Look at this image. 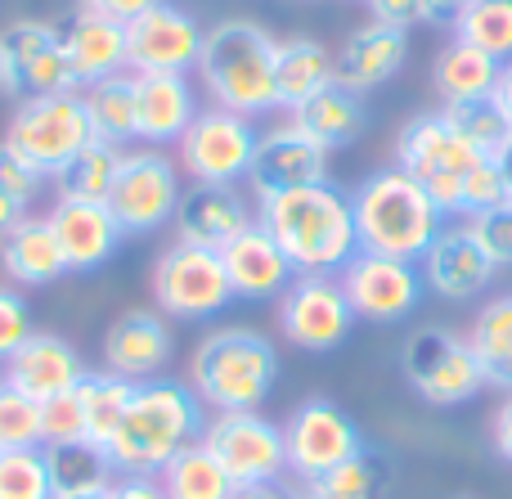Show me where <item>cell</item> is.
<instances>
[{"instance_id": "6da1fadb", "label": "cell", "mask_w": 512, "mask_h": 499, "mask_svg": "<svg viewBox=\"0 0 512 499\" xmlns=\"http://www.w3.org/2000/svg\"><path fill=\"white\" fill-rule=\"evenodd\" d=\"M256 221L274 234L297 275H342V266L360 252L351 194H342L333 180L256 198Z\"/></svg>"}, {"instance_id": "7a4b0ae2", "label": "cell", "mask_w": 512, "mask_h": 499, "mask_svg": "<svg viewBox=\"0 0 512 499\" xmlns=\"http://www.w3.org/2000/svg\"><path fill=\"white\" fill-rule=\"evenodd\" d=\"M203 428L207 405L194 396V387L176 378H149L135 383L122 423L104 450L117 477H158L180 450L203 441Z\"/></svg>"}, {"instance_id": "3957f363", "label": "cell", "mask_w": 512, "mask_h": 499, "mask_svg": "<svg viewBox=\"0 0 512 499\" xmlns=\"http://www.w3.org/2000/svg\"><path fill=\"white\" fill-rule=\"evenodd\" d=\"M198 86L216 108L261 117L279 108V41L252 18H225L207 27Z\"/></svg>"}, {"instance_id": "277c9868", "label": "cell", "mask_w": 512, "mask_h": 499, "mask_svg": "<svg viewBox=\"0 0 512 499\" xmlns=\"http://www.w3.org/2000/svg\"><path fill=\"white\" fill-rule=\"evenodd\" d=\"M274 383H279V351L248 324H221L189 356V387L216 414L261 410Z\"/></svg>"}, {"instance_id": "5b68a950", "label": "cell", "mask_w": 512, "mask_h": 499, "mask_svg": "<svg viewBox=\"0 0 512 499\" xmlns=\"http://www.w3.org/2000/svg\"><path fill=\"white\" fill-rule=\"evenodd\" d=\"M360 252H382L400 261H423L432 239L445 230V212L400 167L373 171L351 194Z\"/></svg>"}, {"instance_id": "8992f818", "label": "cell", "mask_w": 512, "mask_h": 499, "mask_svg": "<svg viewBox=\"0 0 512 499\" xmlns=\"http://www.w3.org/2000/svg\"><path fill=\"white\" fill-rule=\"evenodd\" d=\"M481 162L486 158L454 131L445 108L441 113H418L414 122H405L396 135V167L405 171L445 216L463 212V189H468V176Z\"/></svg>"}, {"instance_id": "52a82bcc", "label": "cell", "mask_w": 512, "mask_h": 499, "mask_svg": "<svg viewBox=\"0 0 512 499\" xmlns=\"http://www.w3.org/2000/svg\"><path fill=\"white\" fill-rule=\"evenodd\" d=\"M90 140H95V131H90L81 90H54V95L18 99L14 117H9V131H5L9 149H18L41 176H54V180L68 171V162Z\"/></svg>"}, {"instance_id": "ba28073f", "label": "cell", "mask_w": 512, "mask_h": 499, "mask_svg": "<svg viewBox=\"0 0 512 499\" xmlns=\"http://www.w3.org/2000/svg\"><path fill=\"white\" fill-rule=\"evenodd\" d=\"M400 369H405L409 387L427 405H441V410L468 405L486 387L472 342L463 333L445 329V324H423V329L409 333L405 351H400Z\"/></svg>"}, {"instance_id": "9c48e42d", "label": "cell", "mask_w": 512, "mask_h": 499, "mask_svg": "<svg viewBox=\"0 0 512 499\" xmlns=\"http://www.w3.org/2000/svg\"><path fill=\"white\" fill-rule=\"evenodd\" d=\"M149 288H153V311H162L167 320H216L234 302L221 252L194 248V243H171L153 261Z\"/></svg>"}, {"instance_id": "30bf717a", "label": "cell", "mask_w": 512, "mask_h": 499, "mask_svg": "<svg viewBox=\"0 0 512 499\" xmlns=\"http://www.w3.org/2000/svg\"><path fill=\"white\" fill-rule=\"evenodd\" d=\"M180 176H185L180 162L153 149V144L122 149V167H117V180L108 189V212L117 216L122 234H153L176 221L180 194H185Z\"/></svg>"}, {"instance_id": "8fae6325", "label": "cell", "mask_w": 512, "mask_h": 499, "mask_svg": "<svg viewBox=\"0 0 512 499\" xmlns=\"http://www.w3.org/2000/svg\"><path fill=\"white\" fill-rule=\"evenodd\" d=\"M256 140L261 131L252 126V117L207 104L176 140V162L194 185H239L252 171Z\"/></svg>"}, {"instance_id": "7c38bea8", "label": "cell", "mask_w": 512, "mask_h": 499, "mask_svg": "<svg viewBox=\"0 0 512 499\" xmlns=\"http://www.w3.org/2000/svg\"><path fill=\"white\" fill-rule=\"evenodd\" d=\"M207 27L176 0H158L126 23V68L135 77H189L203 59Z\"/></svg>"}, {"instance_id": "4fadbf2b", "label": "cell", "mask_w": 512, "mask_h": 499, "mask_svg": "<svg viewBox=\"0 0 512 499\" xmlns=\"http://www.w3.org/2000/svg\"><path fill=\"white\" fill-rule=\"evenodd\" d=\"M283 450H288V473L301 482H315L328 468L364 455V432L351 414L328 396H310L283 419Z\"/></svg>"}, {"instance_id": "5bb4252c", "label": "cell", "mask_w": 512, "mask_h": 499, "mask_svg": "<svg viewBox=\"0 0 512 499\" xmlns=\"http://www.w3.org/2000/svg\"><path fill=\"white\" fill-rule=\"evenodd\" d=\"M203 446L212 450L216 464L230 473L234 486H265L288 473L283 423H270L261 410H234V414L207 419Z\"/></svg>"}, {"instance_id": "9a60e30c", "label": "cell", "mask_w": 512, "mask_h": 499, "mask_svg": "<svg viewBox=\"0 0 512 499\" xmlns=\"http://www.w3.org/2000/svg\"><path fill=\"white\" fill-rule=\"evenodd\" d=\"M355 329V311L337 275H297L279 297V333L297 351L324 356L337 351Z\"/></svg>"}, {"instance_id": "2e32d148", "label": "cell", "mask_w": 512, "mask_h": 499, "mask_svg": "<svg viewBox=\"0 0 512 499\" xmlns=\"http://www.w3.org/2000/svg\"><path fill=\"white\" fill-rule=\"evenodd\" d=\"M342 293L351 302L355 320L369 324H396L423 306V270L418 261H400V257H382V252H355L342 266Z\"/></svg>"}, {"instance_id": "e0dca14e", "label": "cell", "mask_w": 512, "mask_h": 499, "mask_svg": "<svg viewBox=\"0 0 512 499\" xmlns=\"http://www.w3.org/2000/svg\"><path fill=\"white\" fill-rule=\"evenodd\" d=\"M0 59H5V90L14 99L77 90L59 23H45V18H14L9 27H0Z\"/></svg>"}, {"instance_id": "ac0fdd59", "label": "cell", "mask_w": 512, "mask_h": 499, "mask_svg": "<svg viewBox=\"0 0 512 499\" xmlns=\"http://www.w3.org/2000/svg\"><path fill=\"white\" fill-rule=\"evenodd\" d=\"M328 180V149L315 144L297 122L270 126V131L256 140V158L248 171V185L256 198L283 194V189H301V185H319Z\"/></svg>"}, {"instance_id": "d6986e66", "label": "cell", "mask_w": 512, "mask_h": 499, "mask_svg": "<svg viewBox=\"0 0 512 499\" xmlns=\"http://www.w3.org/2000/svg\"><path fill=\"white\" fill-rule=\"evenodd\" d=\"M423 270V284L432 288L441 302H472L490 288L495 279V261L481 248V239L472 234V225H445L432 239V248L418 261Z\"/></svg>"}, {"instance_id": "ffe728a7", "label": "cell", "mask_w": 512, "mask_h": 499, "mask_svg": "<svg viewBox=\"0 0 512 499\" xmlns=\"http://www.w3.org/2000/svg\"><path fill=\"white\" fill-rule=\"evenodd\" d=\"M45 221H50L54 239L63 248L68 275H90V270L108 266L126 239L108 203H86V198H54Z\"/></svg>"}, {"instance_id": "44dd1931", "label": "cell", "mask_w": 512, "mask_h": 499, "mask_svg": "<svg viewBox=\"0 0 512 499\" xmlns=\"http://www.w3.org/2000/svg\"><path fill=\"white\" fill-rule=\"evenodd\" d=\"M171 324L162 311H126L108 324L104 333V369L126 383H149L162 378V369L171 365Z\"/></svg>"}, {"instance_id": "7402d4cb", "label": "cell", "mask_w": 512, "mask_h": 499, "mask_svg": "<svg viewBox=\"0 0 512 499\" xmlns=\"http://www.w3.org/2000/svg\"><path fill=\"white\" fill-rule=\"evenodd\" d=\"M256 221L252 203L243 198L239 185H189L176 207V243H194V248H230L243 230Z\"/></svg>"}, {"instance_id": "603a6c76", "label": "cell", "mask_w": 512, "mask_h": 499, "mask_svg": "<svg viewBox=\"0 0 512 499\" xmlns=\"http://www.w3.org/2000/svg\"><path fill=\"white\" fill-rule=\"evenodd\" d=\"M90 369L81 365L77 347L59 333H41L36 329L14 356L0 365V383H9L14 392L32 396V401H54V396L72 392Z\"/></svg>"}, {"instance_id": "cb8c5ba5", "label": "cell", "mask_w": 512, "mask_h": 499, "mask_svg": "<svg viewBox=\"0 0 512 499\" xmlns=\"http://www.w3.org/2000/svg\"><path fill=\"white\" fill-rule=\"evenodd\" d=\"M221 261L230 275L234 302H270V297H283V288L297 279L292 261L283 257V248L261 221H252L230 248H221Z\"/></svg>"}, {"instance_id": "d4e9b609", "label": "cell", "mask_w": 512, "mask_h": 499, "mask_svg": "<svg viewBox=\"0 0 512 499\" xmlns=\"http://www.w3.org/2000/svg\"><path fill=\"white\" fill-rule=\"evenodd\" d=\"M409 59V32L387 23H364L337 50V86L369 95V90L387 86Z\"/></svg>"}, {"instance_id": "484cf974", "label": "cell", "mask_w": 512, "mask_h": 499, "mask_svg": "<svg viewBox=\"0 0 512 499\" xmlns=\"http://www.w3.org/2000/svg\"><path fill=\"white\" fill-rule=\"evenodd\" d=\"M63 50H68V68L72 81L81 90L99 86V81L126 72V23H113L104 14L77 9L63 27Z\"/></svg>"}, {"instance_id": "4316f807", "label": "cell", "mask_w": 512, "mask_h": 499, "mask_svg": "<svg viewBox=\"0 0 512 499\" xmlns=\"http://www.w3.org/2000/svg\"><path fill=\"white\" fill-rule=\"evenodd\" d=\"M0 270H5V279L14 288H45V284H59V279L68 275L63 248H59V239H54L45 216L27 212L23 221L0 230Z\"/></svg>"}, {"instance_id": "83f0119b", "label": "cell", "mask_w": 512, "mask_h": 499, "mask_svg": "<svg viewBox=\"0 0 512 499\" xmlns=\"http://www.w3.org/2000/svg\"><path fill=\"white\" fill-rule=\"evenodd\" d=\"M198 117V90L189 77H135V140L176 144Z\"/></svg>"}, {"instance_id": "f1b7e54d", "label": "cell", "mask_w": 512, "mask_h": 499, "mask_svg": "<svg viewBox=\"0 0 512 499\" xmlns=\"http://www.w3.org/2000/svg\"><path fill=\"white\" fill-rule=\"evenodd\" d=\"M292 122H297L315 144H324V149L333 153V149H346V144L360 140L364 126H369V108H364V95H355V90H346L333 81V86L319 90L315 99L292 108Z\"/></svg>"}, {"instance_id": "f546056e", "label": "cell", "mask_w": 512, "mask_h": 499, "mask_svg": "<svg viewBox=\"0 0 512 499\" xmlns=\"http://www.w3.org/2000/svg\"><path fill=\"white\" fill-rule=\"evenodd\" d=\"M499 68H504L499 59H490L486 50H477V45H468V41H459V36H454V41L436 54L432 86H436V95H441L445 108H450V104H472V99H490V95H495Z\"/></svg>"}, {"instance_id": "4dcf8cb0", "label": "cell", "mask_w": 512, "mask_h": 499, "mask_svg": "<svg viewBox=\"0 0 512 499\" xmlns=\"http://www.w3.org/2000/svg\"><path fill=\"white\" fill-rule=\"evenodd\" d=\"M337 81V59L315 36H288L279 41V108H301Z\"/></svg>"}, {"instance_id": "1f68e13d", "label": "cell", "mask_w": 512, "mask_h": 499, "mask_svg": "<svg viewBox=\"0 0 512 499\" xmlns=\"http://www.w3.org/2000/svg\"><path fill=\"white\" fill-rule=\"evenodd\" d=\"M45 464H50L54 499L68 495H104L117 486V468L104 446L95 441H72V446H45Z\"/></svg>"}, {"instance_id": "d6a6232c", "label": "cell", "mask_w": 512, "mask_h": 499, "mask_svg": "<svg viewBox=\"0 0 512 499\" xmlns=\"http://www.w3.org/2000/svg\"><path fill=\"white\" fill-rule=\"evenodd\" d=\"M468 342H472V351H477V360H481L486 387L512 392V293L481 306V315L472 320Z\"/></svg>"}, {"instance_id": "836d02e7", "label": "cell", "mask_w": 512, "mask_h": 499, "mask_svg": "<svg viewBox=\"0 0 512 499\" xmlns=\"http://www.w3.org/2000/svg\"><path fill=\"white\" fill-rule=\"evenodd\" d=\"M158 486L167 499H234V491H239L203 441L180 450V455L158 473Z\"/></svg>"}, {"instance_id": "e575fe53", "label": "cell", "mask_w": 512, "mask_h": 499, "mask_svg": "<svg viewBox=\"0 0 512 499\" xmlns=\"http://www.w3.org/2000/svg\"><path fill=\"white\" fill-rule=\"evenodd\" d=\"M81 99H86L95 140L117 144V149H126L135 140V72H117V77L99 81V86H86Z\"/></svg>"}, {"instance_id": "d590c367", "label": "cell", "mask_w": 512, "mask_h": 499, "mask_svg": "<svg viewBox=\"0 0 512 499\" xmlns=\"http://www.w3.org/2000/svg\"><path fill=\"white\" fill-rule=\"evenodd\" d=\"M131 392H135V383L108 374V369H99V374H86L77 383L81 410H86V437L95 441V446H108V441H113V432H117V423H122Z\"/></svg>"}, {"instance_id": "8d00e7d4", "label": "cell", "mask_w": 512, "mask_h": 499, "mask_svg": "<svg viewBox=\"0 0 512 499\" xmlns=\"http://www.w3.org/2000/svg\"><path fill=\"white\" fill-rule=\"evenodd\" d=\"M117 167H122V149L104 140H90L77 158L68 162L54 185H59V198H86V203H108V189L117 180Z\"/></svg>"}, {"instance_id": "74e56055", "label": "cell", "mask_w": 512, "mask_h": 499, "mask_svg": "<svg viewBox=\"0 0 512 499\" xmlns=\"http://www.w3.org/2000/svg\"><path fill=\"white\" fill-rule=\"evenodd\" d=\"M445 117L454 122V131L481 153V158H504L508 144H512V117L504 113L495 95L490 99H472V104H450Z\"/></svg>"}, {"instance_id": "f35d334b", "label": "cell", "mask_w": 512, "mask_h": 499, "mask_svg": "<svg viewBox=\"0 0 512 499\" xmlns=\"http://www.w3.org/2000/svg\"><path fill=\"white\" fill-rule=\"evenodd\" d=\"M454 36L486 50L490 59L508 63L512 59V0H472L463 9V18L454 23Z\"/></svg>"}, {"instance_id": "ab89813d", "label": "cell", "mask_w": 512, "mask_h": 499, "mask_svg": "<svg viewBox=\"0 0 512 499\" xmlns=\"http://www.w3.org/2000/svg\"><path fill=\"white\" fill-rule=\"evenodd\" d=\"M382 482H387V468L373 450L346 459V464L328 468L324 477L306 482V499H378Z\"/></svg>"}, {"instance_id": "60d3db41", "label": "cell", "mask_w": 512, "mask_h": 499, "mask_svg": "<svg viewBox=\"0 0 512 499\" xmlns=\"http://www.w3.org/2000/svg\"><path fill=\"white\" fill-rule=\"evenodd\" d=\"M41 185H45L41 171H36L18 149H9V144L0 140V230L23 221L27 207H32L36 194H41Z\"/></svg>"}, {"instance_id": "b9f144b4", "label": "cell", "mask_w": 512, "mask_h": 499, "mask_svg": "<svg viewBox=\"0 0 512 499\" xmlns=\"http://www.w3.org/2000/svg\"><path fill=\"white\" fill-rule=\"evenodd\" d=\"M0 499H54L45 446L0 450Z\"/></svg>"}, {"instance_id": "7bdbcfd3", "label": "cell", "mask_w": 512, "mask_h": 499, "mask_svg": "<svg viewBox=\"0 0 512 499\" xmlns=\"http://www.w3.org/2000/svg\"><path fill=\"white\" fill-rule=\"evenodd\" d=\"M41 446V401L0 383V450Z\"/></svg>"}, {"instance_id": "ee69618b", "label": "cell", "mask_w": 512, "mask_h": 499, "mask_svg": "<svg viewBox=\"0 0 512 499\" xmlns=\"http://www.w3.org/2000/svg\"><path fill=\"white\" fill-rule=\"evenodd\" d=\"M72 441H90L77 387L54 401H41V446H72Z\"/></svg>"}, {"instance_id": "f6af8a7d", "label": "cell", "mask_w": 512, "mask_h": 499, "mask_svg": "<svg viewBox=\"0 0 512 499\" xmlns=\"http://www.w3.org/2000/svg\"><path fill=\"white\" fill-rule=\"evenodd\" d=\"M32 333H36V324H32V306H27L23 288L0 284V365H5Z\"/></svg>"}, {"instance_id": "bcb514c9", "label": "cell", "mask_w": 512, "mask_h": 499, "mask_svg": "<svg viewBox=\"0 0 512 499\" xmlns=\"http://www.w3.org/2000/svg\"><path fill=\"white\" fill-rule=\"evenodd\" d=\"M472 234L481 239V248L490 252V261H495L499 270H508L512 266V198L508 203H499V207H490V212H481V216H472Z\"/></svg>"}, {"instance_id": "7dc6e473", "label": "cell", "mask_w": 512, "mask_h": 499, "mask_svg": "<svg viewBox=\"0 0 512 499\" xmlns=\"http://www.w3.org/2000/svg\"><path fill=\"white\" fill-rule=\"evenodd\" d=\"M373 9V23H387L409 32L414 23H423V0H364Z\"/></svg>"}, {"instance_id": "c3c4849f", "label": "cell", "mask_w": 512, "mask_h": 499, "mask_svg": "<svg viewBox=\"0 0 512 499\" xmlns=\"http://www.w3.org/2000/svg\"><path fill=\"white\" fill-rule=\"evenodd\" d=\"M158 0H77V9H90V14H104L113 23H131L144 9H153Z\"/></svg>"}, {"instance_id": "681fc988", "label": "cell", "mask_w": 512, "mask_h": 499, "mask_svg": "<svg viewBox=\"0 0 512 499\" xmlns=\"http://www.w3.org/2000/svg\"><path fill=\"white\" fill-rule=\"evenodd\" d=\"M490 446H495V455L512 464V392L499 401L495 419H490Z\"/></svg>"}, {"instance_id": "f907efd6", "label": "cell", "mask_w": 512, "mask_h": 499, "mask_svg": "<svg viewBox=\"0 0 512 499\" xmlns=\"http://www.w3.org/2000/svg\"><path fill=\"white\" fill-rule=\"evenodd\" d=\"M108 499H167V495H162L158 477H117Z\"/></svg>"}, {"instance_id": "816d5d0a", "label": "cell", "mask_w": 512, "mask_h": 499, "mask_svg": "<svg viewBox=\"0 0 512 499\" xmlns=\"http://www.w3.org/2000/svg\"><path fill=\"white\" fill-rule=\"evenodd\" d=\"M472 0H423V23L432 27H454Z\"/></svg>"}, {"instance_id": "f5cc1de1", "label": "cell", "mask_w": 512, "mask_h": 499, "mask_svg": "<svg viewBox=\"0 0 512 499\" xmlns=\"http://www.w3.org/2000/svg\"><path fill=\"white\" fill-rule=\"evenodd\" d=\"M234 499H297V495H292L288 486H279V482H265V486H239Z\"/></svg>"}, {"instance_id": "db71d44e", "label": "cell", "mask_w": 512, "mask_h": 499, "mask_svg": "<svg viewBox=\"0 0 512 499\" xmlns=\"http://www.w3.org/2000/svg\"><path fill=\"white\" fill-rule=\"evenodd\" d=\"M495 99L504 104V113L512 117V59L499 68V86H495Z\"/></svg>"}, {"instance_id": "11a10c76", "label": "cell", "mask_w": 512, "mask_h": 499, "mask_svg": "<svg viewBox=\"0 0 512 499\" xmlns=\"http://www.w3.org/2000/svg\"><path fill=\"white\" fill-rule=\"evenodd\" d=\"M499 171H504V180H508V198H512V144H508L504 158H499Z\"/></svg>"}, {"instance_id": "9f6ffc18", "label": "cell", "mask_w": 512, "mask_h": 499, "mask_svg": "<svg viewBox=\"0 0 512 499\" xmlns=\"http://www.w3.org/2000/svg\"><path fill=\"white\" fill-rule=\"evenodd\" d=\"M0 95H9L5 90V59H0Z\"/></svg>"}, {"instance_id": "6f0895ef", "label": "cell", "mask_w": 512, "mask_h": 499, "mask_svg": "<svg viewBox=\"0 0 512 499\" xmlns=\"http://www.w3.org/2000/svg\"><path fill=\"white\" fill-rule=\"evenodd\" d=\"M68 499H108V491L104 495H68Z\"/></svg>"}, {"instance_id": "680465c9", "label": "cell", "mask_w": 512, "mask_h": 499, "mask_svg": "<svg viewBox=\"0 0 512 499\" xmlns=\"http://www.w3.org/2000/svg\"><path fill=\"white\" fill-rule=\"evenodd\" d=\"M301 499H306V495H301Z\"/></svg>"}]
</instances>
